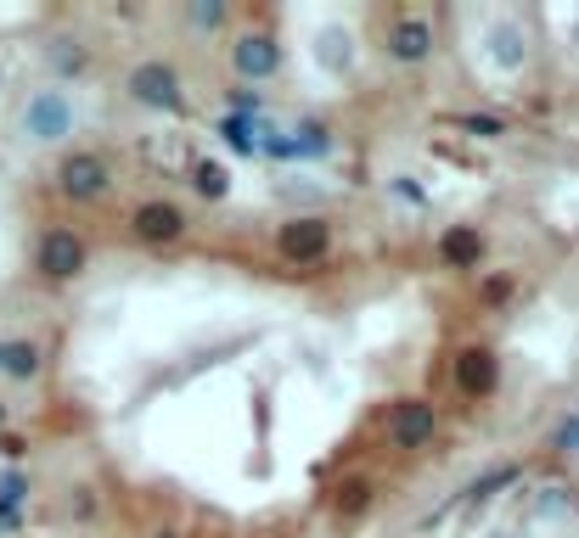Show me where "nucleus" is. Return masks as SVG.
Returning <instances> with one entry per match:
<instances>
[{"instance_id":"nucleus-1","label":"nucleus","mask_w":579,"mask_h":538,"mask_svg":"<svg viewBox=\"0 0 579 538\" xmlns=\"http://www.w3.org/2000/svg\"><path fill=\"white\" fill-rule=\"evenodd\" d=\"M74 124H79L74 95H68V90H56V85L28 90V95H23V107H17V129H23V141H28V146H56V141H68Z\"/></svg>"},{"instance_id":"nucleus-2","label":"nucleus","mask_w":579,"mask_h":538,"mask_svg":"<svg viewBox=\"0 0 579 538\" xmlns=\"http://www.w3.org/2000/svg\"><path fill=\"white\" fill-rule=\"evenodd\" d=\"M310 56H315V67H320L327 79H343L349 67H355V56H361V46H355V28H349L343 17L320 23V28H315V46H310Z\"/></svg>"},{"instance_id":"nucleus-3","label":"nucleus","mask_w":579,"mask_h":538,"mask_svg":"<svg viewBox=\"0 0 579 538\" xmlns=\"http://www.w3.org/2000/svg\"><path fill=\"white\" fill-rule=\"evenodd\" d=\"M108 157H96V152H68L56 168V185L62 196H74V202H90V196H102L108 191Z\"/></svg>"},{"instance_id":"nucleus-4","label":"nucleus","mask_w":579,"mask_h":538,"mask_svg":"<svg viewBox=\"0 0 579 538\" xmlns=\"http://www.w3.org/2000/svg\"><path fill=\"white\" fill-rule=\"evenodd\" d=\"M130 95L147 101V107H180V74L169 62H141L136 74H130Z\"/></svg>"},{"instance_id":"nucleus-5","label":"nucleus","mask_w":579,"mask_h":538,"mask_svg":"<svg viewBox=\"0 0 579 538\" xmlns=\"http://www.w3.org/2000/svg\"><path fill=\"white\" fill-rule=\"evenodd\" d=\"M484 34H490V62L501 67V74H518L524 56H529V34H524V23H518V17H506V12H495V17L484 23Z\"/></svg>"},{"instance_id":"nucleus-6","label":"nucleus","mask_w":579,"mask_h":538,"mask_svg":"<svg viewBox=\"0 0 579 538\" xmlns=\"http://www.w3.org/2000/svg\"><path fill=\"white\" fill-rule=\"evenodd\" d=\"M40 269L51 281H74L79 269H85V242L74 230H46L40 235Z\"/></svg>"},{"instance_id":"nucleus-7","label":"nucleus","mask_w":579,"mask_h":538,"mask_svg":"<svg viewBox=\"0 0 579 538\" xmlns=\"http://www.w3.org/2000/svg\"><path fill=\"white\" fill-rule=\"evenodd\" d=\"M433 426H439V415H433V404H400V410L389 415V437L400 449H423L428 437H433Z\"/></svg>"},{"instance_id":"nucleus-8","label":"nucleus","mask_w":579,"mask_h":538,"mask_svg":"<svg viewBox=\"0 0 579 538\" xmlns=\"http://www.w3.org/2000/svg\"><path fill=\"white\" fill-rule=\"evenodd\" d=\"M231 62H237L242 79H270L276 67H281V51H276L270 34H242L237 51H231Z\"/></svg>"},{"instance_id":"nucleus-9","label":"nucleus","mask_w":579,"mask_h":538,"mask_svg":"<svg viewBox=\"0 0 579 538\" xmlns=\"http://www.w3.org/2000/svg\"><path fill=\"white\" fill-rule=\"evenodd\" d=\"M180 230H186V214L175 208V202H147V208H136V235L141 242H175Z\"/></svg>"},{"instance_id":"nucleus-10","label":"nucleus","mask_w":579,"mask_h":538,"mask_svg":"<svg viewBox=\"0 0 579 538\" xmlns=\"http://www.w3.org/2000/svg\"><path fill=\"white\" fill-rule=\"evenodd\" d=\"M327 242H332V230L320 225V219H293L281 230V253L287 258H320L327 253Z\"/></svg>"},{"instance_id":"nucleus-11","label":"nucleus","mask_w":579,"mask_h":538,"mask_svg":"<svg viewBox=\"0 0 579 538\" xmlns=\"http://www.w3.org/2000/svg\"><path fill=\"white\" fill-rule=\"evenodd\" d=\"M389 51H394L400 62H423V56L433 51V28H428L423 17H400V23L389 28Z\"/></svg>"},{"instance_id":"nucleus-12","label":"nucleus","mask_w":579,"mask_h":538,"mask_svg":"<svg viewBox=\"0 0 579 538\" xmlns=\"http://www.w3.org/2000/svg\"><path fill=\"white\" fill-rule=\"evenodd\" d=\"M456 382H462L467 393H490V387H495V359H490L484 348H467V354L456 359Z\"/></svg>"},{"instance_id":"nucleus-13","label":"nucleus","mask_w":579,"mask_h":538,"mask_svg":"<svg viewBox=\"0 0 579 538\" xmlns=\"http://www.w3.org/2000/svg\"><path fill=\"white\" fill-rule=\"evenodd\" d=\"M0 376H12V382L40 376V348L35 343H7L0 348Z\"/></svg>"},{"instance_id":"nucleus-14","label":"nucleus","mask_w":579,"mask_h":538,"mask_svg":"<svg viewBox=\"0 0 579 538\" xmlns=\"http://www.w3.org/2000/svg\"><path fill=\"white\" fill-rule=\"evenodd\" d=\"M191 185H198L203 196H225V185H231V175H225V163H198V175H191Z\"/></svg>"},{"instance_id":"nucleus-15","label":"nucleus","mask_w":579,"mask_h":538,"mask_svg":"<svg viewBox=\"0 0 579 538\" xmlns=\"http://www.w3.org/2000/svg\"><path fill=\"white\" fill-rule=\"evenodd\" d=\"M444 258H450V264L478 258V230H450V235H444Z\"/></svg>"},{"instance_id":"nucleus-16","label":"nucleus","mask_w":579,"mask_h":538,"mask_svg":"<svg viewBox=\"0 0 579 538\" xmlns=\"http://www.w3.org/2000/svg\"><path fill=\"white\" fill-rule=\"evenodd\" d=\"M219 23H225L219 0H198V7H191V28H219Z\"/></svg>"},{"instance_id":"nucleus-17","label":"nucleus","mask_w":579,"mask_h":538,"mask_svg":"<svg viewBox=\"0 0 579 538\" xmlns=\"http://www.w3.org/2000/svg\"><path fill=\"white\" fill-rule=\"evenodd\" d=\"M51 62L62 67V74H74V67H85V51H79V46L68 51V40H56V46H51Z\"/></svg>"},{"instance_id":"nucleus-18","label":"nucleus","mask_w":579,"mask_h":538,"mask_svg":"<svg viewBox=\"0 0 579 538\" xmlns=\"http://www.w3.org/2000/svg\"><path fill=\"white\" fill-rule=\"evenodd\" d=\"M563 449H579V415L563 421Z\"/></svg>"},{"instance_id":"nucleus-19","label":"nucleus","mask_w":579,"mask_h":538,"mask_svg":"<svg viewBox=\"0 0 579 538\" xmlns=\"http://www.w3.org/2000/svg\"><path fill=\"white\" fill-rule=\"evenodd\" d=\"M0 90H7V67H0Z\"/></svg>"},{"instance_id":"nucleus-20","label":"nucleus","mask_w":579,"mask_h":538,"mask_svg":"<svg viewBox=\"0 0 579 538\" xmlns=\"http://www.w3.org/2000/svg\"><path fill=\"white\" fill-rule=\"evenodd\" d=\"M0 348H7V343H0Z\"/></svg>"}]
</instances>
